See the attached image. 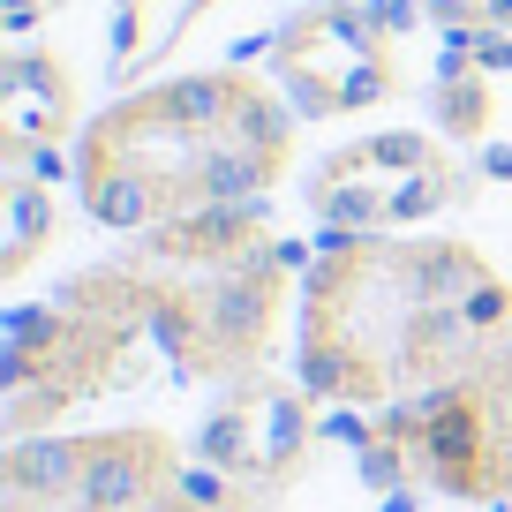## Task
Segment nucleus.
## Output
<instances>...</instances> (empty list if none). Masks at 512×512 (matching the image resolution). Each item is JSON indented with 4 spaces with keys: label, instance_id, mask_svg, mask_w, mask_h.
Masks as SVG:
<instances>
[{
    "label": "nucleus",
    "instance_id": "f257e3e1",
    "mask_svg": "<svg viewBox=\"0 0 512 512\" xmlns=\"http://www.w3.org/2000/svg\"><path fill=\"white\" fill-rule=\"evenodd\" d=\"M512 339V287L452 234H332L302 272L294 377L324 407H407Z\"/></svg>",
    "mask_w": 512,
    "mask_h": 512
},
{
    "label": "nucleus",
    "instance_id": "f03ea898",
    "mask_svg": "<svg viewBox=\"0 0 512 512\" xmlns=\"http://www.w3.org/2000/svg\"><path fill=\"white\" fill-rule=\"evenodd\" d=\"M294 166L287 91L241 68H189L121 91L76 136V196L113 234H151L226 204H264Z\"/></svg>",
    "mask_w": 512,
    "mask_h": 512
},
{
    "label": "nucleus",
    "instance_id": "7ed1b4c3",
    "mask_svg": "<svg viewBox=\"0 0 512 512\" xmlns=\"http://www.w3.org/2000/svg\"><path fill=\"white\" fill-rule=\"evenodd\" d=\"M354 437V467L384 490L460 497V505H512V339L490 347L460 384L384 407Z\"/></svg>",
    "mask_w": 512,
    "mask_h": 512
},
{
    "label": "nucleus",
    "instance_id": "20e7f679",
    "mask_svg": "<svg viewBox=\"0 0 512 512\" xmlns=\"http://www.w3.org/2000/svg\"><path fill=\"white\" fill-rule=\"evenodd\" d=\"M302 377H249L226 384V400L196 422L189 467H181L166 512H279L294 475L309 467L317 415Z\"/></svg>",
    "mask_w": 512,
    "mask_h": 512
},
{
    "label": "nucleus",
    "instance_id": "39448f33",
    "mask_svg": "<svg viewBox=\"0 0 512 512\" xmlns=\"http://www.w3.org/2000/svg\"><path fill=\"white\" fill-rule=\"evenodd\" d=\"M181 437L166 430H76V437H8L0 452V512H166Z\"/></svg>",
    "mask_w": 512,
    "mask_h": 512
},
{
    "label": "nucleus",
    "instance_id": "423d86ee",
    "mask_svg": "<svg viewBox=\"0 0 512 512\" xmlns=\"http://www.w3.org/2000/svg\"><path fill=\"white\" fill-rule=\"evenodd\" d=\"M452 204H467V174L422 128L354 136L302 174V211L332 234H422Z\"/></svg>",
    "mask_w": 512,
    "mask_h": 512
},
{
    "label": "nucleus",
    "instance_id": "0eeeda50",
    "mask_svg": "<svg viewBox=\"0 0 512 512\" xmlns=\"http://www.w3.org/2000/svg\"><path fill=\"white\" fill-rule=\"evenodd\" d=\"M272 76L302 121H347L362 106H384L400 91V61H392V31L377 8L354 0H317L287 31L272 38Z\"/></svg>",
    "mask_w": 512,
    "mask_h": 512
},
{
    "label": "nucleus",
    "instance_id": "6e6552de",
    "mask_svg": "<svg viewBox=\"0 0 512 512\" xmlns=\"http://www.w3.org/2000/svg\"><path fill=\"white\" fill-rule=\"evenodd\" d=\"M437 136L475 151L490 181H512V38L505 31H460L430 83Z\"/></svg>",
    "mask_w": 512,
    "mask_h": 512
},
{
    "label": "nucleus",
    "instance_id": "1a4fd4ad",
    "mask_svg": "<svg viewBox=\"0 0 512 512\" xmlns=\"http://www.w3.org/2000/svg\"><path fill=\"white\" fill-rule=\"evenodd\" d=\"M76 128V68L61 46H16L0 61V166L31 174L61 159V136Z\"/></svg>",
    "mask_w": 512,
    "mask_h": 512
},
{
    "label": "nucleus",
    "instance_id": "9d476101",
    "mask_svg": "<svg viewBox=\"0 0 512 512\" xmlns=\"http://www.w3.org/2000/svg\"><path fill=\"white\" fill-rule=\"evenodd\" d=\"M8 241H0V279H23L38 264V249L53 241V226H61V211H53L46 181L38 174H8Z\"/></svg>",
    "mask_w": 512,
    "mask_h": 512
}]
</instances>
